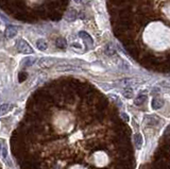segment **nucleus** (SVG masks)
Here are the masks:
<instances>
[{
  "label": "nucleus",
  "instance_id": "obj_11",
  "mask_svg": "<svg viewBox=\"0 0 170 169\" xmlns=\"http://www.w3.org/2000/svg\"><path fill=\"white\" fill-rule=\"evenodd\" d=\"M152 108H154V110H158V108H161L163 105H164V101L162 99H159V98H154V99L152 100Z\"/></svg>",
  "mask_w": 170,
  "mask_h": 169
},
{
  "label": "nucleus",
  "instance_id": "obj_12",
  "mask_svg": "<svg viewBox=\"0 0 170 169\" xmlns=\"http://www.w3.org/2000/svg\"><path fill=\"white\" fill-rule=\"evenodd\" d=\"M134 142H135V146H136V148L137 149H140L141 146H143V136H141L139 133H137V134L134 135Z\"/></svg>",
  "mask_w": 170,
  "mask_h": 169
},
{
  "label": "nucleus",
  "instance_id": "obj_2",
  "mask_svg": "<svg viewBox=\"0 0 170 169\" xmlns=\"http://www.w3.org/2000/svg\"><path fill=\"white\" fill-rule=\"evenodd\" d=\"M55 62H56V60L53 58H41L38 60L37 65H38V67L43 68V69H48V68L52 67Z\"/></svg>",
  "mask_w": 170,
  "mask_h": 169
},
{
  "label": "nucleus",
  "instance_id": "obj_6",
  "mask_svg": "<svg viewBox=\"0 0 170 169\" xmlns=\"http://www.w3.org/2000/svg\"><path fill=\"white\" fill-rule=\"evenodd\" d=\"M79 36L82 38V39L85 42V43H86V44L89 45V46H91V45L94 44L93 38H91V36L88 34L87 32H85V31H80V32H79Z\"/></svg>",
  "mask_w": 170,
  "mask_h": 169
},
{
  "label": "nucleus",
  "instance_id": "obj_13",
  "mask_svg": "<svg viewBox=\"0 0 170 169\" xmlns=\"http://www.w3.org/2000/svg\"><path fill=\"white\" fill-rule=\"evenodd\" d=\"M122 95L126 97V99H131V98L133 97V95H134V93H133V89L131 87H126L124 89H123Z\"/></svg>",
  "mask_w": 170,
  "mask_h": 169
},
{
  "label": "nucleus",
  "instance_id": "obj_7",
  "mask_svg": "<svg viewBox=\"0 0 170 169\" xmlns=\"http://www.w3.org/2000/svg\"><path fill=\"white\" fill-rule=\"evenodd\" d=\"M77 16H78V14H77V11L76 10H69V11L67 12V14H66V20L69 21V23H71V21H74L77 19Z\"/></svg>",
  "mask_w": 170,
  "mask_h": 169
},
{
  "label": "nucleus",
  "instance_id": "obj_9",
  "mask_svg": "<svg viewBox=\"0 0 170 169\" xmlns=\"http://www.w3.org/2000/svg\"><path fill=\"white\" fill-rule=\"evenodd\" d=\"M104 52H105L106 56H114L115 53H116V49H115V47L113 44H107L105 46V49H104Z\"/></svg>",
  "mask_w": 170,
  "mask_h": 169
},
{
  "label": "nucleus",
  "instance_id": "obj_3",
  "mask_svg": "<svg viewBox=\"0 0 170 169\" xmlns=\"http://www.w3.org/2000/svg\"><path fill=\"white\" fill-rule=\"evenodd\" d=\"M56 71H60V73H69V71H76V73H79L81 71V68L78 67V66H74V65L70 64H61L58 65L55 67Z\"/></svg>",
  "mask_w": 170,
  "mask_h": 169
},
{
  "label": "nucleus",
  "instance_id": "obj_16",
  "mask_svg": "<svg viewBox=\"0 0 170 169\" xmlns=\"http://www.w3.org/2000/svg\"><path fill=\"white\" fill-rule=\"evenodd\" d=\"M27 79V73H19V82H22Z\"/></svg>",
  "mask_w": 170,
  "mask_h": 169
},
{
  "label": "nucleus",
  "instance_id": "obj_5",
  "mask_svg": "<svg viewBox=\"0 0 170 169\" xmlns=\"http://www.w3.org/2000/svg\"><path fill=\"white\" fill-rule=\"evenodd\" d=\"M14 108V105L11 104V103H3V104H0V116H4L6 114L11 112Z\"/></svg>",
  "mask_w": 170,
  "mask_h": 169
},
{
  "label": "nucleus",
  "instance_id": "obj_4",
  "mask_svg": "<svg viewBox=\"0 0 170 169\" xmlns=\"http://www.w3.org/2000/svg\"><path fill=\"white\" fill-rule=\"evenodd\" d=\"M4 35H6V37H8V38H14L15 36L17 35V28L15 26L10 25V26L6 27Z\"/></svg>",
  "mask_w": 170,
  "mask_h": 169
},
{
  "label": "nucleus",
  "instance_id": "obj_8",
  "mask_svg": "<svg viewBox=\"0 0 170 169\" xmlns=\"http://www.w3.org/2000/svg\"><path fill=\"white\" fill-rule=\"evenodd\" d=\"M36 48H37L38 50H41V51H45V50L48 48L47 42L45 41V39H43V38L37 39V42H36Z\"/></svg>",
  "mask_w": 170,
  "mask_h": 169
},
{
  "label": "nucleus",
  "instance_id": "obj_19",
  "mask_svg": "<svg viewBox=\"0 0 170 169\" xmlns=\"http://www.w3.org/2000/svg\"><path fill=\"white\" fill-rule=\"evenodd\" d=\"M73 1H74V2H77V3H80L81 1H82V0H73Z\"/></svg>",
  "mask_w": 170,
  "mask_h": 169
},
{
  "label": "nucleus",
  "instance_id": "obj_1",
  "mask_svg": "<svg viewBox=\"0 0 170 169\" xmlns=\"http://www.w3.org/2000/svg\"><path fill=\"white\" fill-rule=\"evenodd\" d=\"M16 47H17L18 51L20 53H22V54H32V53H34L33 48L25 39H19L17 42V46Z\"/></svg>",
  "mask_w": 170,
  "mask_h": 169
},
{
  "label": "nucleus",
  "instance_id": "obj_14",
  "mask_svg": "<svg viewBox=\"0 0 170 169\" xmlns=\"http://www.w3.org/2000/svg\"><path fill=\"white\" fill-rule=\"evenodd\" d=\"M146 100H147V96H145V95H139V96L135 99L134 103L136 105H141L145 101H146Z\"/></svg>",
  "mask_w": 170,
  "mask_h": 169
},
{
  "label": "nucleus",
  "instance_id": "obj_21",
  "mask_svg": "<svg viewBox=\"0 0 170 169\" xmlns=\"http://www.w3.org/2000/svg\"><path fill=\"white\" fill-rule=\"evenodd\" d=\"M0 36H1V33H0ZM0 42H1V39H0Z\"/></svg>",
  "mask_w": 170,
  "mask_h": 169
},
{
  "label": "nucleus",
  "instance_id": "obj_10",
  "mask_svg": "<svg viewBox=\"0 0 170 169\" xmlns=\"http://www.w3.org/2000/svg\"><path fill=\"white\" fill-rule=\"evenodd\" d=\"M55 45L58 48H60V49H65L66 47H67V42H66V39L63 37H59L56 38L55 41Z\"/></svg>",
  "mask_w": 170,
  "mask_h": 169
},
{
  "label": "nucleus",
  "instance_id": "obj_18",
  "mask_svg": "<svg viewBox=\"0 0 170 169\" xmlns=\"http://www.w3.org/2000/svg\"><path fill=\"white\" fill-rule=\"evenodd\" d=\"M2 156H3V158L6 161V156H8V152H6V148H2Z\"/></svg>",
  "mask_w": 170,
  "mask_h": 169
},
{
  "label": "nucleus",
  "instance_id": "obj_17",
  "mask_svg": "<svg viewBox=\"0 0 170 169\" xmlns=\"http://www.w3.org/2000/svg\"><path fill=\"white\" fill-rule=\"evenodd\" d=\"M121 118H122V119L124 120L126 123H129L130 118H129V116H128V115H126V113H122V114H121Z\"/></svg>",
  "mask_w": 170,
  "mask_h": 169
},
{
  "label": "nucleus",
  "instance_id": "obj_20",
  "mask_svg": "<svg viewBox=\"0 0 170 169\" xmlns=\"http://www.w3.org/2000/svg\"><path fill=\"white\" fill-rule=\"evenodd\" d=\"M2 151V147H1V144H0V152Z\"/></svg>",
  "mask_w": 170,
  "mask_h": 169
},
{
  "label": "nucleus",
  "instance_id": "obj_15",
  "mask_svg": "<svg viewBox=\"0 0 170 169\" xmlns=\"http://www.w3.org/2000/svg\"><path fill=\"white\" fill-rule=\"evenodd\" d=\"M36 62V58H27L24 60V65L25 66H32L34 63Z\"/></svg>",
  "mask_w": 170,
  "mask_h": 169
}]
</instances>
